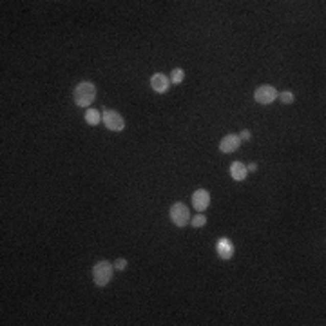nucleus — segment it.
Instances as JSON below:
<instances>
[{
    "label": "nucleus",
    "mask_w": 326,
    "mask_h": 326,
    "mask_svg": "<svg viewBox=\"0 0 326 326\" xmlns=\"http://www.w3.org/2000/svg\"><path fill=\"white\" fill-rule=\"evenodd\" d=\"M191 223H192V227H194V228L205 227V225H207V216H203L201 212H199L198 216H194V218L191 219Z\"/></svg>",
    "instance_id": "13"
},
{
    "label": "nucleus",
    "mask_w": 326,
    "mask_h": 326,
    "mask_svg": "<svg viewBox=\"0 0 326 326\" xmlns=\"http://www.w3.org/2000/svg\"><path fill=\"white\" fill-rule=\"evenodd\" d=\"M102 122L105 124V127L112 132H122L125 129V120L124 116L120 114L114 109H107V111L102 112Z\"/></svg>",
    "instance_id": "3"
},
{
    "label": "nucleus",
    "mask_w": 326,
    "mask_h": 326,
    "mask_svg": "<svg viewBox=\"0 0 326 326\" xmlns=\"http://www.w3.org/2000/svg\"><path fill=\"white\" fill-rule=\"evenodd\" d=\"M239 145H241V139H239L238 134H227L219 142V151L225 152V154H230V152L238 151Z\"/></svg>",
    "instance_id": "9"
},
{
    "label": "nucleus",
    "mask_w": 326,
    "mask_h": 326,
    "mask_svg": "<svg viewBox=\"0 0 326 326\" xmlns=\"http://www.w3.org/2000/svg\"><path fill=\"white\" fill-rule=\"evenodd\" d=\"M277 98L281 100L283 104H292V102L295 100V96H294V92H292V91H283Z\"/></svg>",
    "instance_id": "14"
},
{
    "label": "nucleus",
    "mask_w": 326,
    "mask_h": 326,
    "mask_svg": "<svg viewBox=\"0 0 326 326\" xmlns=\"http://www.w3.org/2000/svg\"><path fill=\"white\" fill-rule=\"evenodd\" d=\"M208 205H211V194H208V191H205V189L194 191V194H192V207L198 212H203L207 211Z\"/></svg>",
    "instance_id": "7"
},
{
    "label": "nucleus",
    "mask_w": 326,
    "mask_h": 326,
    "mask_svg": "<svg viewBox=\"0 0 326 326\" xmlns=\"http://www.w3.org/2000/svg\"><path fill=\"white\" fill-rule=\"evenodd\" d=\"M247 171L248 172H255V171H258V163H250V165L247 167Z\"/></svg>",
    "instance_id": "17"
},
{
    "label": "nucleus",
    "mask_w": 326,
    "mask_h": 326,
    "mask_svg": "<svg viewBox=\"0 0 326 326\" xmlns=\"http://www.w3.org/2000/svg\"><path fill=\"white\" fill-rule=\"evenodd\" d=\"M112 265H114V270H125V268H127V259L118 258Z\"/></svg>",
    "instance_id": "15"
},
{
    "label": "nucleus",
    "mask_w": 326,
    "mask_h": 326,
    "mask_svg": "<svg viewBox=\"0 0 326 326\" xmlns=\"http://www.w3.org/2000/svg\"><path fill=\"white\" fill-rule=\"evenodd\" d=\"M248 171H247V165H243L241 161H234L230 165V176L234 181H243V179L247 178Z\"/></svg>",
    "instance_id": "10"
},
{
    "label": "nucleus",
    "mask_w": 326,
    "mask_h": 326,
    "mask_svg": "<svg viewBox=\"0 0 326 326\" xmlns=\"http://www.w3.org/2000/svg\"><path fill=\"white\" fill-rule=\"evenodd\" d=\"M279 96L277 89L274 87V85H259L258 89L254 91V98L258 104L261 105H268L272 104V102H275Z\"/></svg>",
    "instance_id": "5"
},
{
    "label": "nucleus",
    "mask_w": 326,
    "mask_h": 326,
    "mask_svg": "<svg viewBox=\"0 0 326 326\" xmlns=\"http://www.w3.org/2000/svg\"><path fill=\"white\" fill-rule=\"evenodd\" d=\"M112 272H114V265L109 263L107 259H102L92 267V281L98 287H105L109 285V281L112 279Z\"/></svg>",
    "instance_id": "2"
},
{
    "label": "nucleus",
    "mask_w": 326,
    "mask_h": 326,
    "mask_svg": "<svg viewBox=\"0 0 326 326\" xmlns=\"http://www.w3.org/2000/svg\"><path fill=\"white\" fill-rule=\"evenodd\" d=\"M151 87L158 95H165L169 91V87H171V78L167 75H163V73H154L151 76Z\"/></svg>",
    "instance_id": "6"
},
{
    "label": "nucleus",
    "mask_w": 326,
    "mask_h": 326,
    "mask_svg": "<svg viewBox=\"0 0 326 326\" xmlns=\"http://www.w3.org/2000/svg\"><path fill=\"white\" fill-rule=\"evenodd\" d=\"M169 78H171V84H181L183 80H185V71H183L181 67H176V69H172V73H171V76H169Z\"/></svg>",
    "instance_id": "12"
},
{
    "label": "nucleus",
    "mask_w": 326,
    "mask_h": 326,
    "mask_svg": "<svg viewBox=\"0 0 326 326\" xmlns=\"http://www.w3.org/2000/svg\"><path fill=\"white\" fill-rule=\"evenodd\" d=\"M239 139H241V142H247V139H250L252 138V132L248 131V129H243L241 132H239Z\"/></svg>",
    "instance_id": "16"
},
{
    "label": "nucleus",
    "mask_w": 326,
    "mask_h": 326,
    "mask_svg": "<svg viewBox=\"0 0 326 326\" xmlns=\"http://www.w3.org/2000/svg\"><path fill=\"white\" fill-rule=\"evenodd\" d=\"M216 254H218V258L223 259V261L232 259V255H234V245H232L230 239L227 238L218 239V243H216Z\"/></svg>",
    "instance_id": "8"
},
{
    "label": "nucleus",
    "mask_w": 326,
    "mask_h": 326,
    "mask_svg": "<svg viewBox=\"0 0 326 326\" xmlns=\"http://www.w3.org/2000/svg\"><path fill=\"white\" fill-rule=\"evenodd\" d=\"M169 216H171V221L174 223L176 227H187L191 223V211L183 203H174L171 211H169Z\"/></svg>",
    "instance_id": "4"
},
{
    "label": "nucleus",
    "mask_w": 326,
    "mask_h": 326,
    "mask_svg": "<svg viewBox=\"0 0 326 326\" xmlns=\"http://www.w3.org/2000/svg\"><path fill=\"white\" fill-rule=\"evenodd\" d=\"M84 118H85V124L95 127V125H98L100 122H102V112L96 111V109H87Z\"/></svg>",
    "instance_id": "11"
},
{
    "label": "nucleus",
    "mask_w": 326,
    "mask_h": 326,
    "mask_svg": "<svg viewBox=\"0 0 326 326\" xmlns=\"http://www.w3.org/2000/svg\"><path fill=\"white\" fill-rule=\"evenodd\" d=\"M73 98H75V104L80 105V107H87L96 100V87L92 82H80L75 87V92H73Z\"/></svg>",
    "instance_id": "1"
}]
</instances>
